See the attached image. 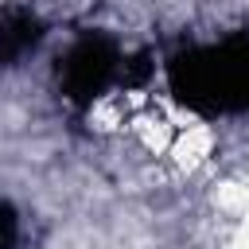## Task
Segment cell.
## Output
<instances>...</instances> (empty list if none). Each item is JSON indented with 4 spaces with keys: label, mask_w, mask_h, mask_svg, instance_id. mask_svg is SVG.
Returning <instances> with one entry per match:
<instances>
[{
    "label": "cell",
    "mask_w": 249,
    "mask_h": 249,
    "mask_svg": "<svg viewBox=\"0 0 249 249\" xmlns=\"http://www.w3.org/2000/svg\"><path fill=\"white\" fill-rule=\"evenodd\" d=\"M167 93L202 121L249 117V31L187 43L163 62Z\"/></svg>",
    "instance_id": "6da1fadb"
},
{
    "label": "cell",
    "mask_w": 249,
    "mask_h": 249,
    "mask_svg": "<svg viewBox=\"0 0 249 249\" xmlns=\"http://www.w3.org/2000/svg\"><path fill=\"white\" fill-rule=\"evenodd\" d=\"M148 74H152L148 58L136 51H124L109 31H82L58 54V66H54L58 93L74 109H89L113 89H136L148 82Z\"/></svg>",
    "instance_id": "7a4b0ae2"
},
{
    "label": "cell",
    "mask_w": 249,
    "mask_h": 249,
    "mask_svg": "<svg viewBox=\"0 0 249 249\" xmlns=\"http://www.w3.org/2000/svg\"><path fill=\"white\" fill-rule=\"evenodd\" d=\"M47 27L31 8H0V66L19 62L43 43Z\"/></svg>",
    "instance_id": "3957f363"
},
{
    "label": "cell",
    "mask_w": 249,
    "mask_h": 249,
    "mask_svg": "<svg viewBox=\"0 0 249 249\" xmlns=\"http://www.w3.org/2000/svg\"><path fill=\"white\" fill-rule=\"evenodd\" d=\"M16 241H19V218H16V210L0 198V249H16Z\"/></svg>",
    "instance_id": "277c9868"
}]
</instances>
